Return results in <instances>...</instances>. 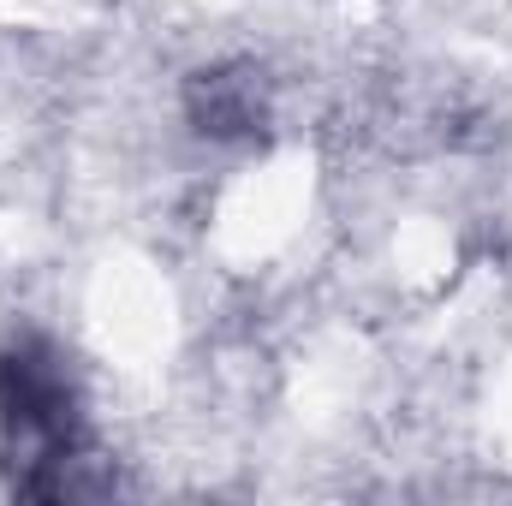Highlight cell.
Instances as JSON below:
<instances>
[{
    "label": "cell",
    "instance_id": "obj_1",
    "mask_svg": "<svg viewBox=\"0 0 512 506\" xmlns=\"http://www.w3.org/2000/svg\"><path fill=\"white\" fill-rule=\"evenodd\" d=\"M0 423L36 465H60L78 447V393L54 346L18 340L0 352Z\"/></svg>",
    "mask_w": 512,
    "mask_h": 506
}]
</instances>
